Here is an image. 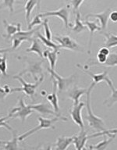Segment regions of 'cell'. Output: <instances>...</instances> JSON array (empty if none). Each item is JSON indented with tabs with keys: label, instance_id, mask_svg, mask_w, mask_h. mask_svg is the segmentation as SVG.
<instances>
[{
	"label": "cell",
	"instance_id": "6da1fadb",
	"mask_svg": "<svg viewBox=\"0 0 117 150\" xmlns=\"http://www.w3.org/2000/svg\"><path fill=\"white\" fill-rule=\"evenodd\" d=\"M96 84L94 83H91L90 86L87 88V91L85 94L87 97L86 101V109H87V113L84 115V120H86L87 122L88 123V125L91 127V128L95 130L98 132H102V131H106V127H105V123L103 121L102 118L96 116L93 113L91 107V91L93 90Z\"/></svg>",
	"mask_w": 117,
	"mask_h": 150
},
{
	"label": "cell",
	"instance_id": "7a4b0ae2",
	"mask_svg": "<svg viewBox=\"0 0 117 150\" xmlns=\"http://www.w3.org/2000/svg\"><path fill=\"white\" fill-rule=\"evenodd\" d=\"M13 78L17 80L22 84V87L21 88H12V92L23 91V92H24L26 96H29L31 99L34 100L35 99V94H36V90H37V88L39 87V85L42 84L43 80H44V75L41 76L35 83H29V82H27L25 80L23 79V77H18L16 75H14Z\"/></svg>",
	"mask_w": 117,
	"mask_h": 150
},
{
	"label": "cell",
	"instance_id": "3957f363",
	"mask_svg": "<svg viewBox=\"0 0 117 150\" xmlns=\"http://www.w3.org/2000/svg\"><path fill=\"white\" fill-rule=\"evenodd\" d=\"M37 120L39 121V125L35 127L34 128L30 129L25 133H23V134L18 136L19 142L25 140L26 138H28L29 136L32 135L36 132H38V131H41V130H43V129H55L54 124L62 119L57 117H55L53 118H45V117L39 116V117H37Z\"/></svg>",
	"mask_w": 117,
	"mask_h": 150
},
{
	"label": "cell",
	"instance_id": "277c9868",
	"mask_svg": "<svg viewBox=\"0 0 117 150\" xmlns=\"http://www.w3.org/2000/svg\"><path fill=\"white\" fill-rule=\"evenodd\" d=\"M23 59L26 62L25 68L21 72L19 73L18 74H16V76L22 77L23 75L30 74L33 77V78L37 81L41 76H43L42 64L44 63V61H33L27 59V57H24Z\"/></svg>",
	"mask_w": 117,
	"mask_h": 150
},
{
	"label": "cell",
	"instance_id": "5b68a950",
	"mask_svg": "<svg viewBox=\"0 0 117 150\" xmlns=\"http://www.w3.org/2000/svg\"><path fill=\"white\" fill-rule=\"evenodd\" d=\"M33 112H34V110L30 109L29 105L25 104L23 98L20 97L18 99V103L16 106H14L13 109L9 110L8 116L9 118H20L22 123H23L26 119L32 114Z\"/></svg>",
	"mask_w": 117,
	"mask_h": 150
},
{
	"label": "cell",
	"instance_id": "8992f818",
	"mask_svg": "<svg viewBox=\"0 0 117 150\" xmlns=\"http://www.w3.org/2000/svg\"><path fill=\"white\" fill-rule=\"evenodd\" d=\"M47 71L50 74L51 77L54 80L57 85V90L58 93H61L63 91H67L70 89L73 82H74L75 75H70V77H63L58 74V73L56 72L54 70H51L50 67H47Z\"/></svg>",
	"mask_w": 117,
	"mask_h": 150
},
{
	"label": "cell",
	"instance_id": "52a82bcc",
	"mask_svg": "<svg viewBox=\"0 0 117 150\" xmlns=\"http://www.w3.org/2000/svg\"><path fill=\"white\" fill-rule=\"evenodd\" d=\"M54 40L58 43L60 49H67L73 52H84V48L70 35H57L54 36Z\"/></svg>",
	"mask_w": 117,
	"mask_h": 150
},
{
	"label": "cell",
	"instance_id": "ba28073f",
	"mask_svg": "<svg viewBox=\"0 0 117 150\" xmlns=\"http://www.w3.org/2000/svg\"><path fill=\"white\" fill-rule=\"evenodd\" d=\"M40 28H41V26H38L37 28H35V29H31V30H27V31H23L22 30H19L18 32L11 38L12 42H13V45L11 47L12 51L16 50L18 47L20 46V45L23 42H32L33 38H34L33 35L35 33H37L38 31Z\"/></svg>",
	"mask_w": 117,
	"mask_h": 150
},
{
	"label": "cell",
	"instance_id": "9c48e42d",
	"mask_svg": "<svg viewBox=\"0 0 117 150\" xmlns=\"http://www.w3.org/2000/svg\"><path fill=\"white\" fill-rule=\"evenodd\" d=\"M70 5L68 4L66 6L61 7L60 9L54 11H48L40 13L42 17H46V16H58V18L61 19V21H63L66 28H68L70 27V24L69 23V18H70Z\"/></svg>",
	"mask_w": 117,
	"mask_h": 150
},
{
	"label": "cell",
	"instance_id": "30bf717a",
	"mask_svg": "<svg viewBox=\"0 0 117 150\" xmlns=\"http://www.w3.org/2000/svg\"><path fill=\"white\" fill-rule=\"evenodd\" d=\"M29 106H30L31 110L37 112L40 115L44 116V117H45V116L52 115V116H55V117H59V118L62 119V120L67 121V118H66V117H63V116H62L61 114L56 113L54 110H51V106L46 103H36V104H30Z\"/></svg>",
	"mask_w": 117,
	"mask_h": 150
},
{
	"label": "cell",
	"instance_id": "8fae6325",
	"mask_svg": "<svg viewBox=\"0 0 117 150\" xmlns=\"http://www.w3.org/2000/svg\"><path fill=\"white\" fill-rule=\"evenodd\" d=\"M85 103L80 102L77 105H73L70 110V115L71 119L77 126H79L81 130L84 129V123L82 119V110L84 107Z\"/></svg>",
	"mask_w": 117,
	"mask_h": 150
},
{
	"label": "cell",
	"instance_id": "7c38bea8",
	"mask_svg": "<svg viewBox=\"0 0 117 150\" xmlns=\"http://www.w3.org/2000/svg\"><path fill=\"white\" fill-rule=\"evenodd\" d=\"M112 12L110 8H108L106 10L101 12V13H88L85 16V21H87V19H89L90 17H94V18H97L100 22L101 24V31H105L106 30L108 26V23H109V14L110 13Z\"/></svg>",
	"mask_w": 117,
	"mask_h": 150
},
{
	"label": "cell",
	"instance_id": "4fadbf2b",
	"mask_svg": "<svg viewBox=\"0 0 117 150\" xmlns=\"http://www.w3.org/2000/svg\"><path fill=\"white\" fill-rule=\"evenodd\" d=\"M77 67H80V69H82V70H83L84 73H86L87 74H88L89 76L93 79V81L92 82L94 83L95 84H97L98 83H99V82L103 81H105L108 84H112V83L111 79H110L109 77V76H108V71H106V70L103 71V72L101 73V74H94V73H92L91 71L88 70L87 69H84V68H83L80 64H77Z\"/></svg>",
	"mask_w": 117,
	"mask_h": 150
},
{
	"label": "cell",
	"instance_id": "5bb4252c",
	"mask_svg": "<svg viewBox=\"0 0 117 150\" xmlns=\"http://www.w3.org/2000/svg\"><path fill=\"white\" fill-rule=\"evenodd\" d=\"M87 88H79L77 85H74L72 88L68 90V98H70L73 102V105H77L80 103L79 99L82 96L87 93Z\"/></svg>",
	"mask_w": 117,
	"mask_h": 150
},
{
	"label": "cell",
	"instance_id": "9a60e30c",
	"mask_svg": "<svg viewBox=\"0 0 117 150\" xmlns=\"http://www.w3.org/2000/svg\"><path fill=\"white\" fill-rule=\"evenodd\" d=\"M46 98L51 105L53 107L54 111L58 113H60V109H59V105H58V97L57 95V85H56V81L53 80V88H52V92L51 93L47 94Z\"/></svg>",
	"mask_w": 117,
	"mask_h": 150
},
{
	"label": "cell",
	"instance_id": "2e32d148",
	"mask_svg": "<svg viewBox=\"0 0 117 150\" xmlns=\"http://www.w3.org/2000/svg\"><path fill=\"white\" fill-rule=\"evenodd\" d=\"M88 139V136L87 134L86 131L83 129L80 130L79 134H77L76 135H73V144L74 145V147L76 150H83L84 148H85L87 141Z\"/></svg>",
	"mask_w": 117,
	"mask_h": 150
},
{
	"label": "cell",
	"instance_id": "e0dca14e",
	"mask_svg": "<svg viewBox=\"0 0 117 150\" xmlns=\"http://www.w3.org/2000/svg\"><path fill=\"white\" fill-rule=\"evenodd\" d=\"M3 25H4L6 35H2V36L6 39H9L13 36L15 34L21 30V23H9L6 21V20H3Z\"/></svg>",
	"mask_w": 117,
	"mask_h": 150
},
{
	"label": "cell",
	"instance_id": "ac0fdd59",
	"mask_svg": "<svg viewBox=\"0 0 117 150\" xmlns=\"http://www.w3.org/2000/svg\"><path fill=\"white\" fill-rule=\"evenodd\" d=\"M58 54H59V50L58 49H52V50L47 49L44 51V57L48 59L51 70H55Z\"/></svg>",
	"mask_w": 117,
	"mask_h": 150
},
{
	"label": "cell",
	"instance_id": "d6986e66",
	"mask_svg": "<svg viewBox=\"0 0 117 150\" xmlns=\"http://www.w3.org/2000/svg\"><path fill=\"white\" fill-rule=\"evenodd\" d=\"M73 142V136L67 137V136H60L57 138L55 146V150H66L67 148Z\"/></svg>",
	"mask_w": 117,
	"mask_h": 150
},
{
	"label": "cell",
	"instance_id": "ffe728a7",
	"mask_svg": "<svg viewBox=\"0 0 117 150\" xmlns=\"http://www.w3.org/2000/svg\"><path fill=\"white\" fill-rule=\"evenodd\" d=\"M18 136L16 134V131H13V138L11 140L2 141L0 146H2L4 150H18Z\"/></svg>",
	"mask_w": 117,
	"mask_h": 150
},
{
	"label": "cell",
	"instance_id": "44dd1931",
	"mask_svg": "<svg viewBox=\"0 0 117 150\" xmlns=\"http://www.w3.org/2000/svg\"><path fill=\"white\" fill-rule=\"evenodd\" d=\"M84 25L86 26L87 28H88L90 30V39H89V44H88V54H91V44H92V40H93V35L94 33L95 32L96 30H99L101 31V27L98 25V23H96L95 21H84Z\"/></svg>",
	"mask_w": 117,
	"mask_h": 150
},
{
	"label": "cell",
	"instance_id": "7402d4cb",
	"mask_svg": "<svg viewBox=\"0 0 117 150\" xmlns=\"http://www.w3.org/2000/svg\"><path fill=\"white\" fill-rule=\"evenodd\" d=\"M99 34L104 35L105 38V42L104 44V47H106V48L109 49L110 48H114V47L117 46V35L110 32L101 31V30L99 32Z\"/></svg>",
	"mask_w": 117,
	"mask_h": 150
},
{
	"label": "cell",
	"instance_id": "603a6c76",
	"mask_svg": "<svg viewBox=\"0 0 117 150\" xmlns=\"http://www.w3.org/2000/svg\"><path fill=\"white\" fill-rule=\"evenodd\" d=\"M26 52H35L41 58L44 57V49H42L38 40L36 38H33L32 42H31V45L26 49Z\"/></svg>",
	"mask_w": 117,
	"mask_h": 150
},
{
	"label": "cell",
	"instance_id": "cb8c5ba5",
	"mask_svg": "<svg viewBox=\"0 0 117 150\" xmlns=\"http://www.w3.org/2000/svg\"><path fill=\"white\" fill-rule=\"evenodd\" d=\"M72 30L76 34H80L83 32L84 30H86L87 27L84 25V22L81 21V17H80V13H77L75 14V21L74 25L72 27Z\"/></svg>",
	"mask_w": 117,
	"mask_h": 150
},
{
	"label": "cell",
	"instance_id": "d4e9b609",
	"mask_svg": "<svg viewBox=\"0 0 117 150\" xmlns=\"http://www.w3.org/2000/svg\"><path fill=\"white\" fill-rule=\"evenodd\" d=\"M116 134H113V135L110 136L109 138L103 139L101 142L97 143L96 145H90L89 148L92 150H105L110 143L114 140L115 138H116Z\"/></svg>",
	"mask_w": 117,
	"mask_h": 150
},
{
	"label": "cell",
	"instance_id": "484cf974",
	"mask_svg": "<svg viewBox=\"0 0 117 150\" xmlns=\"http://www.w3.org/2000/svg\"><path fill=\"white\" fill-rule=\"evenodd\" d=\"M40 2L39 1H27L25 3V6L24 9L26 12V21L27 23V25L30 22V16H31V13L35 9L36 6H39Z\"/></svg>",
	"mask_w": 117,
	"mask_h": 150
},
{
	"label": "cell",
	"instance_id": "4316f807",
	"mask_svg": "<svg viewBox=\"0 0 117 150\" xmlns=\"http://www.w3.org/2000/svg\"><path fill=\"white\" fill-rule=\"evenodd\" d=\"M108 85L109 86L110 89H111V96H110L109 98L105 99V102H104V105L110 108L114 105L115 103H117V89L115 88L113 83L108 84Z\"/></svg>",
	"mask_w": 117,
	"mask_h": 150
},
{
	"label": "cell",
	"instance_id": "83f0119b",
	"mask_svg": "<svg viewBox=\"0 0 117 150\" xmlns=\"http://www.w3.org/2000/svg\"><path fill=\"white\" fill-rule=\"evenodd\" d=\"M37 38L41 41V42L43 43V44L45 45V46H47L48 48H49V49H58V50H59V45H57L56 43H55L54 42H52L51 40H49L47 39L46 38L44 37L43 35L41 34V33L39 32V31H37Z\"/></svg>",
	"mask_w": 117,
	"mask_h": 150
},
{
	"label": "cell",
	"instance_id": "f1b7e54d",
	"mask_svg": "<svg viewBox=\"0 0 117 150\" xmlns=\"http://www.w3.org/2000/svg\"><path fill=\"white\" fill-rule=\"evenodd\" d=\"M101 66H104L106 67H112L117 66V53L110 52L105 63H103Z\"/></svg>",
	"mask_w": 117,
	"mask_h": 150
},
{
	"label": "cell",
	"instance_id": "f546056e",
	"mask_svg": "<svg viewBox=\"0 0 117 150\" xmlns=\"http://www.w3.org/2000/svg\"><path fill=\"white\" fill-rule=\"evenodd\" d=\"M15 2H16V1H14V0H3L0 3V9L7 8V9H9L10 13H13L14 12V4H15Z\"/></svg>",
	"mask_w": 117,
	"mask_h": 150
},
{
	"label": "cell",
	"instance_id": "4dcf8cb0",
	"mask_svg": "<svg viewBox=\"0 0 117 150\" xmlns=\"http://www.w3.org/2000/svg\"><path fill=\"white\" fill-rule=\"evenodd\" d=\"M42 26L44 27V37L46 38L47 39L51 40L52 38V33L50 29V26L49 24V19L45 18L44 19V21L42 22Z\"/></svg>",
	"mask_w": 117,
	"mask_h": 150
},
{
	"label": "cell",
	"instance_id": "1f68e13d",
	"mask_svg": "<svg viewBox=\"0 0 117 150\" xmlns=\"http://www.w3.org/2000/svg\"><path fill=\"white\" fill-rule=\"evenodd\" d=\"M42 22L43 21H42V16H41L40 13L35 15V17L31 20L30 23L27 25V30H31V29H33V27H35V26H40L41 24H42Z\"/></svg>",
	"mask_w": 117,
	"mask_h": 150
},
{
	"label": "cell",
	"instance_id": "d6a6232c",
	"mask_svg": "<svg viewBox=\"0 0 117 150\" xmlns=\"http://www.w3.org/2000/svg\"><path fill=\"white\" fill-rule=\"evenodd\" d=\"M12 93V88L8 84H5L3 87H0V100H5V98L9 94Z\"/></svg>",
	"mask_w": 117,
	"mask_h": 150
},
{
	"label": "cell",
	"instance_id": "836d02e7",
	"mask_svg": "<svg viewBox=\"0 0 117 150\" xmlns=\"http://www.w3.org/2000/svg\"><path fill=\"white\" fill-rule=\"evenodd\" d=\"M83 2H84L83 0H76V1H71L68 4L72 6L73 12L74 13V14H76L80 12V6H81Z\"/></svg>",
	"mask_w": 117,
	"mask_h": 150
},
{
	"label": "cell",
	"instance_id": "e575fe53",
	"mask_svg": "<svg viewBox=\"0 0 117 150\" xmlns=\"http://www.w3.org/2000/svg\"><path fill=\"white\" fill-rule=\"evenodd\" d=\"M8 119H9V117L7 115L6 117H0V127H5V128H6L7 130H9L10 131H13V128H12L11 127L9 126V124L6 123V120Z\"/></svg>",
	"mask_w": 117,
	"mask_h": 150
},
{
	"label": "cell",
	"instance_id": "d590c367",
	"mask_svg": "<svg viewBox=\"0 0 117 150\" xmlns=\"http://www.w3.org/2000/svg\"><path fill=\"white\" fill-rule=\"evenodd\" d=\"M109 20H111L112 22L113 23H116L117 22V10L112 11L109 14Z\"/></svg>",
	"mask_w": 117,
	"mask_h": 150
},
{
	"label": "cell",
	"instance_id": "8d00e7d4",
	"mask_svg": "<svg viewBox=\"0 0 117 150\" xmlns=\"http://www.w3.org/2000/svg\"><path fill=\"white\" fill-rule=\"evenodd\" d=\"M100 52V53L101 54H104V55H105V56H109L110 54V50L108 48H106V47H101L100 49V50H99V52Z\"/></svg>",
	"mask_w": 117,
	"mask_h": 150
},
{
	"label": "cell",
	"instance_id": "74e56055",
	"mask_svg": "<svg viewBox=\"0 0 117 150\" xmlns=\"http://www.w3.org/2000/svg\"><path fill=\"white\" fill-rule=\"evenodd\" d=\"M12 51L11 48H8V49H0V55L2 53H5V52H8Z\"/></svg>",
	"mask_w": 117,
	"mask_h": 150
},
{
	"label": "cell",
	"instance_id": "f35d334b",
	"mask_svg": "<svg viewBox=\"0 0 117 150\" xmlns=\"http://www.w3.org/2000/svg\"><path fill=\"white\" fill-rule=\"evenodd\" d=\"M40 150H52V145H45L44 147H42Z\"/></svg>",
	"mask_w": 117,
	"mask_h": 150
},
{
	"label": "cell",
	"instance_id": "ab89813d",
	"mask_svg": "<svg viewBox=\"0 0 117 150\" xmlns=\"http://www.w3.org/2000/svg\"><path fill=\"white\" fill-rule=\"evenodd\" d=\"M2 140H0V145L2 144Z\"/></svg>",
	"mask_w": 117,
	"mask_h": 150
},
{
	"label": "cell",
	"instance_id": "60d3db41",
	"mask_svg": "<svg viewBox=\"0 0 117 150\" xmlns=\"http://www.w3.org/2000/svg\"><path fill=\"white\" fill-rule=\"evenodd\" d=\"M83 150H87V149H86V148H84V149Z\"/></svg>",
	"mask_w": 117,
	"mask_h": 150
},
{
	"label": "cell",
	"instance_id": "b9f144b4",
	"mask_svg": "<svg viewBox=\"0 0 117 150\" xmlns=\"http://www.w3.org/2000/svg\"><path fill=\"white\" fill-rule=\"evenodd\" d=\"M0 74H1V73H0Z\"/></svg>",
	"mask_w": 117,
	"mask_h": 150
}]
</instances>
